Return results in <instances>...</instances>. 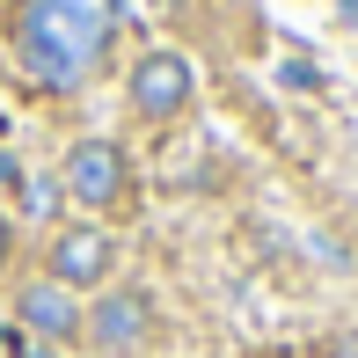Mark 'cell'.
<instances>
[{
	"label": "cell",
	"instance_id": "cell-8",
	"mask_svg": "<svg viewBox=\"0 0 358 358\" xmlns=\"http://www.w3.org/2000/svg\"><path fill=\"white\" fill-rule=\"evenodd\" d=\"M22 358H59V351H22Z\"/></svg>",
	"mask_w": 358,
	"mask_h": 358
},
{
	"label": "cell",
	"instance_id": "cell-3",
	"mask_svg": "<svg viewBox=\"0 0 358 358\" xmlns=\"http://www.w3.org/2000/svg\"><path fill=\"white\" fill-rule=\"evenodd\" d=\"M80 329H88L95 351L124 358V351H139L146 336H154V300H146V292H103V300L80 315Z\"/></svg>",
	"mask_w": 358,
	"mask_h": 358
},
{
	"label": "cell",
	"instance_id": "cell-4",
	"mask_svg": "<svg viewBox=\"0 0 358 358\" xmlns=\"http://www.w3.org/2000/svg\"><path fill=\"white\" fill-rule=\"evenodd\" d=\"M190 88H198V73H190V59L183 52H146L139 66H132V110L139 117H183V103H190Z\"/></svg>",
	"mask_w": 358,
	"mask_h": 358
},
{
	"label": "cell",
	"instance_id": "cell-5",
	"mask_svg": "<svg viewBox=\"0 0 358 358\" xmlns=\"http://www.w3.org/2000/svg\"><path fill=\"white\" fill-rule=\"evenodd\" d=\"M110 234L103 227H66V234H52V285H66V292H80V285H103L110 278Z\"/></svg>",
	"mask_w": 358,
	"mask_h": 358
},
{
	"label": "cell",
	"instance_id": "cell-7",
	"mask_svg": "<svg viewBox=\"0 0 358 358\" xmlns=\"http://www.w3.org/2000/svg\"><path fill=\"white\" fill-rule=\"evenodd\" d=\"M8 256H15V234H8V220H0V271H8Z\"/></svg>",
	"mask_w": 358,
	"mask_h": 358
},
{
	"label": "cell",
	"instance_id": "cell-6",
	"mask_svg": "<svg viewBox=\"0 0 358 358\" xmlns=\"http://www.w3.org/2000/svg\"><path fill=\"white\" fill-rule=\"evenodd\" d=\"M22 322H29L37 336H52V344H66V336L80 329V307H73V292H66V285L37 278V285H22Z\"/></svg>",
	"mask_w": 358,
	"mask_h": 358
},
{
	"label": "cell",
	"instance_id": "cell-2",
	"mask_svg": "<svg viewBox=\"0 0 358 358\" xmlns=\"http://www.w3.org/2000/svg\"><path fill=\"white\" fill-rule=\"evenodd\" d=\"M124 183H132V169H124L117 139H80L66 154V198L88 205V213H110V205L124 198Z\"/></svg>",
	"mask_w": 358,
	"mask_h": 358
},
{
	"label": "cell",
	"instance_id": "cell-1",
	"mask_svg": "<svg viewBox=\"0 0 358 358\" xmlns=\"http://www.w3.org/2000/svg\"><path fill=\"white\" fill-rule=\"evenodd\" d=\"M110 37H117V0H22L15 8L22 73L44 88H80L110 52Z\"/></svg>",
	"mask_w": 358,
	"mask_h": 358
}]
</instances>
